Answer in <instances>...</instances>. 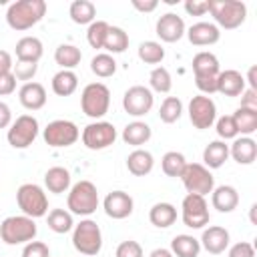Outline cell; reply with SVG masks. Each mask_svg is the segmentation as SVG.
<instances>
[{"mask_svg": "<svg viewBox=\"0 0 257 257\" xmlns=\"http://www.w3.org/2000/svg\"><path fill=\"white\" fill-rule=\"evenodd\" d=\"M38 233V227L34 223V219L26 217V215H10L0 223V239L6 245H26L30 241H34Z\"/></svg>", "mask_w": 257, "mask_h": 257, "instance_id": "cell-5", "label": "cell"}, {"mask_svg": "<svg viewBox=\"0 0 257 257\" xmlns=\"http://www.w3.org/2000/svg\"><path fill=\"white\" fill-rule=\"evenodd\" d=\"M90 70L98 76V78H108L116 72V60L112 54H106V52H98L92 56L90 60Z\"/></svg>", "mask_w": 257, "mask_h": 257, "instance_id": "cell-39", "label": "cell"}, {"mask_svg": "<svg viewBox=\"0 0 257 257\" xmlns=\"http://www.w3.org/2000/svg\"><path fill=\"white\" fill-rule=\"evenodd\" d=\"M38 131H40V124H38L36 116H32V114H20L8 126V135H6L8 145L12 149H28L36 141Z\"/></svg>", "mask_w": 257, "mask_h": 257, "instance_id": "cell-10", "label": "cell"}, {"mask_svg": "<svg viewBox=\"0 0 257 257\" xmlns=\"http://www.w3.org/2000/svg\"><path fill=\"white\" fill-rule=\"evenodd\" d=\"M44 187L54 193V195H62L68 193L70 189V173L64 167H50L44 173Z\"/></svg>", "mask_w": 257, "mask_h": 257, "instance_id": "cell-28", "label": "cell"}, {"mask_svg": "<svg viewBox=\"0 0 257 257\" xmlns=\"http://www.w3.org/2000/svg\"><path fill=\"white\" fill-rule=\"evenodd\" d=\"M12 124V110L6 102L0 100V128H8Z\"/></svg>", "mask_w": 257, "mask_h": 257, "instance_id": "cell-51", "label": "cell"}, {"mask_svg": "<svg viewBox=\"0 0 257 257\" xmlns=\"http://www.w3.org/2000/svg\"><path fill=\"white\" fill-rule=\"evenodd\" d=\"M183 6L189 16H205L209 12V0H187Z\"/></svg>", "mask_w": 257, "mask_h": 257, "instance_id": "cell-48", "label": "cell"}, {"mask_svg": "<svg viewBox=\"0 0 257 257\" xmlns=\"http://www.w3.org/2000/svg\"><path fill=\"white\" fill-rule=\"evenodd\" d=\"M108 22L104 20H94L92 24H88V30H86V42L90 44V48H96L100 50L102 44H104V38H106V32H108Z\"/></svg>", "mask_w": 257, "mask_h": 257, "instance_id": "cell-42", "label": "cell"}, {"mask_svg": "<svg viewBox=\"0 0 257 257\" xmlns=\"http://www.w3.org/2000/svg\"><path fill=\"white\" fill-rule=\"evenodd\" d=\"M114 257H145V253H143V247H141L139 241L128 239V241H122V243L116 247Z\"/></svg>", "mask_w": 257, "mask_h": 257, "instance_id": "cell-45", "label": "cell"}, {"mask_svg": "<svg viewBox=\"0 0 257 257\" xmlns=\"http://www.w3.org/2000/svg\"><path fill=\"white\" fill-rule=\"evenodd\" d=\"M22 257H50V249L42 241H30L24 245Z\"/></svg>", "mask_w": 257, "mask_h": 257, "instance_id": "cell-46", "label": "cell"}, {"mask_svg": "<svg viewBox=\"0 0 257 257\" xmlns=\"http://www.w3.org/2000/svg\"><path fill=\"white\" fill-rule=\"evenodd\" d=\"M16 90V76L12 72H0V96H8Z\"/></svg>", "mask_w": 257, "mask_h": 257, "instance_id": "cell-49", "label": "cell"}, {"mask_svg": "<svg viewBox=\"0 0 257 257\" xmlns=\"http://www.w3.org/2000/svg\"><path fill=\"white\" fill-rule=\"evenodd\" d=\"M68 14L74 24H92L96 18V6L90 0H74L68 8Z\"/></svg>", "mask_w": 257, "mask_h": 257, "instance_id": "cell-34", "label": "cell"}, {"mask_svg": "<svg viewBox=\"0 0 257 257\" xmlns=\"http://www.w3.org/2000/svg\"><path fill=\"white\" fill-rule=\"evenodd\" d=\"M229 231L225 227H219V225H211L207 229H203V235L199 239L201 243V249H205L207 253L211 255H221L225 253V249L229 247Z\"/></svg>", "mask_w": 257, "mask_h": 257, "instance_id": "cell-18", "label": "cell"}, {"mask_svg": "<svg viewBox=\"0 0 257 257\" xmlns=\"http://www.w3.org/2000/svg\"><path fill=\"white\" fill-rule=\"evenodd\" d=\"M247 88L245 76L239 70L227 68L221 70L217 76V92H221L223 96H241V92Z\"/></svg>", "mask_w": 257, "mask_h": 257, "instance_id": "cell-20", "label": "cell"}, {"mask_svg": "<svg viewBox=\"0 0 257 257\" xmlns=\"http://www.w3.org/2000/svg\"><path fill=\"white\" fill-rule=\"evenodd\" d=\"M66 209L78 217L92 215L98 209V191H96L94 183L84 179V181L70 185L68 197H66Z\"/></svg>", "mask_w": 257, "mask_h": 257, "instance_id": "cell-3", "label": "cell"}, {"mask_svg": "<svg viewBox=\"0 0 257 257\" xmlns=\"http://www.w3.org/2000/svg\"><path fill=\"white\" fill-rule=\"evenodd\" d=\"M151 137H153V131L143 120H133L122 128V141L137 149H141V145H147L151 141Z\"/></svg>", "mask_w": 257, "mask_h": 257, "instance_id": "cell-26", "label": "cell"}, {"mask_svg": "<svg viewBox=\"0 0 257 257\" xmlns=\"http://www.w3.org/2000/svg\"><path fill=\"white\" fill-rule=\"evenodd\" d=\"M231 116H233V120L237 124V131H239L241 137H251L257 131V110L255 108L239 106Z\"/></svg>", "mask_w": 257, "mask_h": 257, "instance_id": "cell-35", "label": "cell"}, {"mask_svg": "<svg viewBox=\"0 0 257 257\" xmlns=\"http://www.w3.org/2000/svg\"><path fill=\"white\" fill-rule=\"evenodd\" d=\"M155 32H157V36L163 40V42H179L183 36H185V32H187V28H185V20L179 16V14H175V12H167V14H163L159 20H157V26H155Z\"/></svg>", "mask_w": 257, "mask_h": 257, "instance_id": "cell-16", "label": "cell"}, {"mask_svg": "<svg viewBox=\"0 0 257 257\" xmlns=\"http://www.w3.org/2000/svg\"><path fill=\"white\" fill-rule=\"evenodd\" d=\"M149 221H151L155 227H159V229L171 227V225L177 221V209H175V205L165 203V201L155 203V205L151 207V211H149Z\"/></svg>", "mask_w": 257, "mask_h": 257, "instance_id": "cell-29", "label": "cell"}, {"mask_svg": "<svg viewBox=\"0 0 257 257\" xmlns=\"http://www.w3.org/2000/svg\"><path fill=\"white\" fill-rule=\"evenodd\" d=\"M54 60L62 70H72L80 64L82 52L74 44H58L56 50H54Z\"/></svg>", "mask_w": 257, "mask_h": 257, "instance_id": "cell-31", "label": "cell"}, {"mask_svg": "<svg viewBox=\"0 0 257 257\" xmlns=\"http://www.w3.org/2000/svg\"><path fill=\"white\" fill-rule=\"evenodd\" d=\"M153 167H155V159H153V155H151L149 151H145V149H135V151L126 157V169H128V173L135 175V177H145V175H149V173L153 171Z\"/></svg>", "mask_w": 257, "mask_h": 257, "instance_id": "cell-27", "label": "cell"}, {"mask_svg": "<svg viewBox=\"0 0 257 257\" xmlns=\"http://www.w3.org/2000/svg\"><path fill=\"white\" fill-rule=\"evenodd\" d=\"M52 92L58 96H70L76 88H78V76L72 70H58L52 76Z\"/></svg>", "mask_w": 257, "mask_h": 257, "instance_id": "cell-32", "label": "cell"}, {"mask_svg": "<svg viewBox=\"0 0 257 257\" xmlns=\"http://www.w3.org/2000/svg\"><path fill=\"white\" fill-rule=\"evenodd\" d=\"M133 4V8H137L139 12H153V10H157V6H159V0H133L131 2Z\"/></svg>", "mask_w": 257, "mask_h": 257, "instance_id": "cell-52", "label": "cell"}, {"mask_svg": "<svg viewBox=\"0 0 257 257\" xmlns=\"http://www.w3.org/2000/svg\"><path fill=\"white\" fill-rule=\"evenodd\" d=\"M72 245L82 257H94L102 249V231L96 221L82 219L72 229Z\"/></svg>", "mask_w": 257, "mask_h": 257, "instance_id": "cell-6", "label": "cell"}, {"mask_svg": "<svg viewBox=\"0 0 257 257\" xmlns=\"http://www.w3.org/2000/svg\"><path fill=\"white\" fill-rule=\"evenodd\" d=\"M14 60L8 50H0V72H12Z\"/></svg>", "mask_w": 257, "mask_h": 257, "instance_id": "cell-53", "label": "cell"}, {"mask_svg": "<svg viewBox=\"0 0 257 257\" xmlns=\"http://www.w3.org/2000/svg\"><path fill=\"white\" fill-rule=\"evenodd\" d=\"M185 167H187V159H185V155L179 153V151H169V153H165L163 159H161V169H163V173H165L167 177L181 179Z\"/></svg>", "mask_w": 257, "mask_h": 257, "instance_id": "cell-37", "label": "cell"}, {"mask_svg": "<svg viewBox=\"0 0 257 257\" xmlns=\"http://www.w3.org/2000/svg\"><path fill=\"white\" fill-rule=\"evenodd\" d=\"M155 104V96H153V90L143 86V84H135L131 88L124 90L122 94V108L126 114L139 118V116H145L147 112H151Z\"/></svg>", "mask_w": 257, "mask_h": 257, "instance_id": "cell-14", "label": "cell"}, {"mask_svg": "<svg viewBox=\"0 0 257 257\" xmlns=\"http://www.w3.org/2000/svg\"><path fill=\"white\" fill-rule=\"evenodd\" d=\"M16 203H18V209L22 211V215H26L30 219L46 217V213H48V197H46L44 189L36 183L20 185L16 191Z\"/></svg>", "mask_w": 257, "mask_h": 257, "instance_id": "cell-7", "label": "cell"}, {"mask_svg": "<svg viewBox=\"0 0 257 257\" xmlns=\"http://www.w3.org/2000/svg\"><path fill=\"white\" fill-rule=\"evenodd\" d=\"M189 118H191L193 126L199 128V131L211 128L215 124V120H217L215 100L211 96H205V94L193 96L191 102H189Z\"/></svg>", "mask_w": 257, "mask_h": 257, "instance_id": "cell-15", "label": "cell"}, {"mask_svg": "<svg viewBox=\"0 0 257 257\" xmlns=\"http://www.w3.org/2000/svg\"><path fill=\"white\" fill-rule=\"evenodd\" d=\"M227 257H255V247L249 241H239L229 247Z\"/></svg>", "mask_w": 257, "mask_h": 257, "instance_id": "cell-47", "label": "cell"}, {"mask_svg": "<svg viewBox=\"0 0 257 257\" xmlns=\"http://www.w3.org/2000/svg\"><path fill=\"white\" fill-rule=\"evenodd\" d=\"M185 34L193 46H213L221 38V30L213 22H195Z\"/></svg>", "mask_w": 257, "mask_h": 257, "instance_id": "cell-19", "label": "cell"}, {"mask_svg": "<svg viewBox=\"0 0 257 257\" xmlns=\"http://www.w3.org/2000/svg\"><path fill=\"white\" fill-rule=\"evenodd\" d=\"M183 114V102L181 98L177 96H167L163 102H161V108H159V118L167 124H173L181 118Z\"/></svg>", "mask_w": 257, "mask_h": 257, "instance_id": "cell-40", "label": "cell"}, {"mask_svg": "<svg viewBox=\"0 0 257 257\" xmlns=\"http://www.w3.org/2000/svg\"><path fill=\"white\" fill-rule=\"evenodd\" d=\"M215 131L219 135V141H231V139H237L239 137V131H237V124L233 120L231 114H223L215 120Z\"/></svg>", "mask_w": 257, "mask_h": 257, "instance_id": "cell-43", "label": "cell"}, {"mask_svg": "<svg viewBox=\"0 0 257 257\" xmlns=\"http://www.w3.org/2000/svg\"><path fill=\"white\" fill-rule=\"evenodd\" d=\"M149 84L155 92H161V94H167L171 88H173V78H171V72L165 68V66H155L149 74Z\"/></svg>", "mask_w": 257, "mask_h": 257, "instance_id": "cell-41", "label": "cell"}, {"mask_svg": "<svg viewBox=\"0 0 257 257\" xmlns=\"http://www.w3.org/2000/svg\"><path fill=\"white\" fill-rule=\"evenodd\" d=\"M211 205L219 213H231L239 205V193L233 185H219L211 191Z\"/></svg>", "mask_w": 257, "mask_h": 257, "instance_id": "cell-22", "label": "cell"}, {"mask_svg": "<svg viewBox=\"0 0 257 257\" xmlns=\"http://www.w3.org/2000/svg\"><path fill=\"white\" fill-rule=\"evenodd\" d=\"M149 257H175V255L171 253V249L157 247V249H153V251H151V255H149Z\"/></svg>", "mask_w": 257, "mask_h": 257, "instance_id": "cell-55", "label": "cell"}, {"mask_svg": "<svg viewBox=\"0 0 257 257\" xmlns=\"http://www.w3.org/2000/svg\"><path fill=\"white\" fill-rule=\"evenodd\" d=\"M36 70H38V64H34V62L16 60V64L12 66V74L16 76V80H24V82H30L34 78Z\"/></svg>", "mask_w": 257, "mask_h": 257, "instance_id": "cell-44", "label": "cell"}, {"mask_svg": "<svg viewBox=\"0 0 257 257\" xmlns=\"http://www.w3.org/2000/svg\"><path fill=\"white\" fill-rule=\"evenodd\" d=\"M171 253L175 257H199L201 243L193 235L181 233V235H175L173 237V241H171Z\"/></svg>", "mask_w": 257, "mask_h": 257, "instance_id": "cell-30", "label": "cell"}, {"mask_svg": "<svg viewBox=\"0 0 257 257\" xmlns=\"http://www.w3.org/2000/svg\"><path fill=\"white\" fill-rule=\"evenodd\" d=\"M42 139L52 149H64V147L74 145L80 139V131L72 120L56 118V120H52V122H48L44 126Z\"/></svg>", "mask_w": 257, "mask_h": 257, "instance_id": "cell-9", "label": "cell"}, {"mask_svg": "<svg viewBox=\"0 0 257 257\" xmlns=\"http://www.w3.org/2000/svg\"><path fill=\"white\" fill-rule=\"evenodd\" d=\"M181 219L189 229H203L205 225H209L211 215L205 197L187 193V197L181 203Z\"/></svg>", "mask_w": 257, "mask_h": 257, "instance_id": "cell-13", "label": "cell"}, {"mask_svg": "<svg viewBox=\"0 0 257 257\" xmlns=\"http://www.w3.org/2000/svg\"><path fill=\"white\" fill-rule=\"evenodd\" d=\"M14 52H16V60L38 64V60H40L42 54H44V46H42L40 38H36V36H22V38L16 42Z\"/></svg>", "mask_w": 257, "mask_h": 257, "instance_id": "cell-24", "label": "cell"}, {"mask_svg": "<svg viewBox=\"0 0 257 257\" xmlns=\"http://www.w3.org/2000/svg\"><path fill=\"white\" fill-rule=\"evenodd\" d=\"M229 159V145L225 141H211L203 149V165L211 169H221Z\"/></svg>", "mask_w": 257, "mask_h": 257, "instance_id": "cell-25", "label": "cell"}, {"mask_svg": "<svg viewBox=\"0 0 257 257\" xmlns=\"http://www.w3.org/2000/svg\"><path fill=\"white\" fill-rule=\"evenodd\" d=\"M110 106V90L102 82H90L82 88L80 94V108L86 116L98 120L108 112Z\"/></svg>", "mask_w": 257, "mask_h": 257, "instance_id": "cell-8", "label": "cell"}, {"mask_svg": "<svg viewBox=\"0 0 257 257\" xmlns=\"http://www.w3.org/2000/svg\"><path fill=\"white\" fill-rule=\"evenodd\" d=\"M82 145L90 151H102V149H108L110 145H114L116 141V128L112 122H106V120H94L90 124H86L82 128Z\"/></svg>", "mask_w": 257, "mask_h": 257, "instance_id": "cell-12", "label": "cell"}, {"mask_svg": "<svg viewBox=\"0 0 257 257\" xmlns=\"http://www.w3.org/2000/svg\"><path fill=\"white\" fill-rule=\"evenodd\" d=\"M46 223H48V229L58 233V235H64V233L74 229L72 213L68 209H52V211H48L46 213Z\"/></svg>", "mask_w": 257, "mask_h": 257, "instance_id": "cell-33", "label": "cell"}, {"mask_svg": "<svg viewBox=\"0 0 257 257\" xmlns=\"http://www.w3.org/2000/svg\"><path fill=\"white\" fill-rule=\"evenodd\" d=\"M181 181H183L187 193L201 195V197H207L215 189L213 173L201 163H187V167H185V171L181 175Z\"/></svg>", "mask_w": 257, "mask_h": 257, "instance_id": "cell-11", "label": "cell"}, {"mask_svg": "<svg viewBox=\"0 0 257 257\" xmlns=\"http://www.w3.org/2000/svg\"><path fill=\"white\" fill-rule=\"evenodd\" d=\"M255 76H257V66H251L249 72H247L245 82H249V88H253V90H257V80H255Z\"/></svg>", "mask_w": 257, "mask_h": 257, "instance_id": "cell-54", "label": "cell"}, {"mask_svg": "<svg viewBox=\"0 0 257 257\" xmlns=\"http://www.w3.org/2000/svg\"><path fill=\"white\" fill-rule=\"evenodd\" d=\"M102 209H104V213H106L110 219L120 221V219L131 217V213H133V209H135V201H133V197H131L128 193H124V191H110V193L104 197V201H102Z\"/></svg>", "mask_w": 257, "mask_h": 257, "instance_id": "cell-17", "label": "cell"}, {"mask_svg": "<svg viewBox=\"0 0 257 257\" xmlns=\"http://www.w3.org/2000/svg\"><path fill=\"white\" fill-rule=\"evenodd\" d=\"M102 48L106 50V54H120L128 48V34L120 28V26H108L106 38Z\"/></svg>", "mask_w": 257, "mask_h": 257, "instance_id": "cell-36", "label": "cell"}, {"mask_svg": "<svg viewBox=\"0 0 257 257\" xmlns=\"http://www.w3.org/2000/svg\"><path fill=\"white\" fill-rule=\"evenodd\" d=\"M46 14L44 0H16L6 10V22L12 30L24 32L36 26Z\"/></svg>", "mask_w": 257, "mask_h": 257, "instance_id": "cell-1", "label": "cell"}, {"mask_svg": "<svg viewBox=\"0 0 257 257\" xmlns=\"http://www.w3.org/2000/svg\"><path fill=\"white\" fill-rule=\"evenodd\" d=\"M241 106H245V108H255V110H257V90L245 88V90L241 92Z\"/></svg>", "mask_w": 257, "mask_h": 257, "instance_id": "cell-50", "label": "cell"}, {"mask_svg": "<svg viewBox=\"0 0 257 257\" xmlns=\"http://www.w3.org/2000/svg\"><path fill=\"white\" fill-rule=\"evenodd\" d=\"M193 72H195V84L201 90V94L209 96L217 92V76L221 72V66H219V58L213 52L209 50L197 52L193 56Z\"/></svg>", "mask_w": 257, "mask_h": 257, "instance_id": "cell-2", "label": "cell"}, {"mask_svg": "<svg viewBox=\"0 0 257 257\" xmlns=\"http://www.w3.org/2000/svg\"><path fill=\"white\" fill-rule=\"evenodd\" d=\"M18 100L26 110H40L46 104V88L40 82H24L18 90Z\"/></svg>", "mask_w": 257, "mask_h": 257, "instance_id": "cell-21", "label": "cell"}, {"mask_svg": "<svg viewBox=\"0 0 257 257\" xmlns=\"http://www.w3.org/2000/svg\"><path fill=\"white\" fill-rule=\"evenodd\" d=\"M229 157L239 165H251L257 159V143L253 137H237L229 145Z\"/></svg>", "mask_w": 257, "mask_h": 257, "instance_id": "cell-23", "label": "cell"}, {"mask_svg": "<svg viewBox=\"0 0 257 257\" xmlns=\"http://www.w3.org/2000/svg\"><path fill=\"white\" fill-rule=\"evenodd\" d=\"M209 12L217 28L235 30L247 18V6L241 0H209Z\"/></svg>", "mask_w": 257, "mask_h": 257, "instance_id": "cell-4", "label": "cell"}, {"mask_svg": "<svg viewBox=\"0 0 257 257\" xmlns=\"http://www.w3.org/2000/svg\"><path fill=\"white\" fill-rule=\"evenodd\" d=\"M139 58L145 62V64H159L163 62L165 58V48L161 42L157 40H145L139 44V50H137Z\"/></svg>", "mask_w": 257, "mask_h": 257, "instance_id": "cell-38", "label": "cell"}]
</instances>
